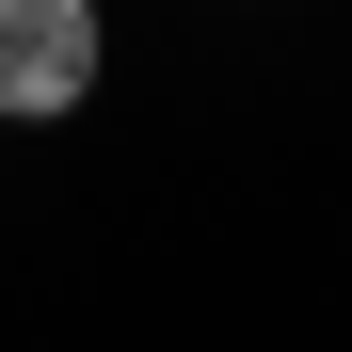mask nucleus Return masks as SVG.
I'll use <instances>...</instances> for the list:
<instances>
[{"instance_id":"1","label":"nucleus","mask_w":352,"mask_h":352,"mask_svg":"<svg viewBox=\"0 0 352 352\" xmlns=\"http://www.w3.org/2000/svg\"><path fill=\"white\" fill-rule=\"evenodd\" d=\"M96 65H112L96 0H0V112H16V129H65L96 96Z\"/></svg>"}]
</instances>
